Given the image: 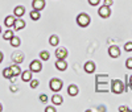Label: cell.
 <instances>
[{"mask_svg":"<svg viewBox=\"0 0 132 112\" xmlns=\"http://www.w3.org/2000/svg\"><path fill=\"white\" fill-rule=\"evenodd\" d=\"M45 112H56V108H54V107H46Z\"/></svg>","mask_w":132,"mask_h":112,"instance_id":"obj_30","label":"cell"},{"mask_svg":"<svg viewBox=\"0 0 132 112\" xmlns=\"http://www.w3.org/2000/svg\"><path fill=\"white\" fill-rule=\"evenodd\" d=\"M0 111H3V107H2V104H0Z\"/></svg>","mask_w":132,"mask_h":112,"instance_id":"obj_36","label":"cell"},{"mask_svg":"<svg viewBox=\"0 0 132 112\" xmlns=\"http://www.w3.org/2000/svg\"><path fill=\"white\" fill-rule=\"evenodd\" d=\"M24 13H25V8H24L23 5H17V7H15V9H13V15H15V17H21V16H24Z\"/></svg>","mask_w":132,"mask_h":112,"instance_id":"obj_11","label":"cell"},{"mask_svg":"<svg viewBox=\"0 0 132 112\" xmlns=\"http://www.w3.org/2000/svg\"><path fill=\"white\" fill-rule=\"evenodd\" d=\"M129 86H131V88H132V76L129 78Z\"/></svg>","mask_w":132,"mask_h":112,"instance_id":"obj_35","label":"cell"},{"mask_svg":"<svg viewBox=\"0 0 132 112\" xmlns=\"http://www.w3.org/2000/svg\"><path fill=\"white\" fill-rule=\"evenodd\" d=\"M2 61H3V53L0 51V63H2Z\"/></svg>","mask_w":132,"mask_h":112,"instance_id":"obj_34","label":"cell"},{"mask_svg":"<svg viewBox=\"0 0 132 112\" xmlns=\"http://www.w3.org/2000/svg\"><path fill=\"white\" fill-rule=\"evenodd\" d=\"M124 50L126 51H132V42H126L124 44Z\"/></svg>","mask_w":132,"mask_h":112,"instance_id":"obj_26","label":"cell"},{"mask_svg":"<svg viewBox=\"0 0 132 112\" xmlns=\"http://www.w3.org/2000/svg\"><path fill=\"white\" fill-rule=\"evenodd\" d=\"M13 28L16 29V30H20V29H23V28H25V21L23 20V19H16V21H15V24H13Z\"/></svg>","mask_w":132,"mask_h":112,"instance_id":"obj_12","label":"cell"},{"mask_svg":"<svg viewBox=\"0 0 132 112\" xmlns=\"http://www.w3.org/2000/svg\"><path fill=\"white\" fill-rule=\"evenodd\" d=\"M11 91H13V92L17 91V86H13V84H12V86H11Z\"/></svg>","mask_w":132,"mask_h":112,"instance_id":"obj_33","label":"cell"},{"mask_svg":"<svg viewBox=\"0 0 132 112\" xmlns=\"http://www.w3.org/2000/svg\"><path fill=\"white\" fill-rule=\"evenodd\" d=\"M108 54H110V57H112V58H118L119 55H120V49L119 46H110L108 48Z\"/></svg>","mask_w":132,"mask_h":112,"instance_id":"obj_7","label":"cell"},{"mask_svg":"<svg viewBox=\"0 0 132 112\" xmlns=\"http://www.w3.org/2000/svg\"><path fill=\"white\" fill-rule=\"evenodd\" d=\"M13 36H15V35H13V32L8 29V30H5V32H4V35H3V38H4V40H11V38H12Z\"/></svg>","mask_w":132,"mask_h":112,"instance_id":"obj_24","label":"cell"},{"mask_svg":"<svg viewBox=\"0 0 132 112\" xmlns=\"http://www.w3.org/2000/svg\"><path fill=\"white\" fill-rule=\"evenodd\" d=\"M29 69H30L32 73H40V71L42 70V63H41L40 61L35 59V61H32V62H30Z\"/></svg>","mask_w":132,"mask_h":112,"instance_id":"obj_5","label":"cell"},{"mask_svg":"<svg viewBox=\"0 0 132 112\" xmlns=\"http://www.w3.org/2000/svg\"><path fill=\"white\" fill-rule=\"evenodd\" d=\"M56 67L60 71H65L66 69H68V62H66L65 59H57L56 61Z\"/></svg>","mask_w":132,"mask_h":112,"instance_id":"obj_9","label":"cell"},{"mask_svg":"<svg viewBox=\"0 0 132 112\" xmlns=\"http://www.w3.org/2000/svg\"><path fill=\"white\" fill-rule=\"evenodd\" d=\"M40 102H41V103H46V102H48V95L41 94V95H40Z\"/></svg>","mask_w":132,"mask_h":112,"instance_id":"obj_27","label":"cell"},{"mask_svg":"<svg viewBox=\"0 0 132 112\" xmlns=\"http://www.w3.org/2000/svg\"><path fill=\"white\" fill-rule=\"evenodd\" d=\"M3 76L7 78V79H11V78L13 76V73H12V70H11V67H7V69L3 70Z\"/></svg>","mask_w":132,"mask_h":112,"instance_id":"obj_21","label":"cell"},{"mask_svg":"<svg viewBox=\"0 0 132 112\" xmlns=\"http://www.w3.org/2000/svg\"><path fill=\"white\" fill-rule=\"evenodd\" d=\"M111 91L114 94H122L124 91V84L122 81H119V79H115L112 81V84H111Z\"/></svg>","mask_w":132,"mask_h":112,"instance_id":"obj_2","label":"cell"},{"mask_svg":"<svg viewBox=\"0 0 132 112\" xmlns=\"http://www.w3.org/2000/svg\"><path fill=\"white\" fill-rule=\"evenodd\" d=\"M38 84H40V82H38L37 79H30V87H32V88H37Z\"/></svg>","mask_w":132,"mask_h":112,"instance_id":"obj_25","label":"cell"},{"mask_svg":"<svg viewBox=\"0 0 132 112\" xmlns=\"http://www.w3.org/2000/svg\"><path fill=\"white\" fill-rule=\"evenodd\" d=\"M21 79H23V82H30V79H32V71L29 70V71H23L21 73Z\"/></svg>","mask_w":132,"mask_h":112,"instance_id":"obj_15","label":"cell"},{"mask_svg":"<svg viewBox=\"0 0 132 112\" xmlns=\"http://www.w3.org/2000/svg\"><path fill=\"white\" fill-rule=\"evenodd\" d=\"M98 15L101 16L102 19H108L110 16H111V8H110L108 5H102L101 8L98 9Z\"/></svg>","mask_w":132,"mask_h":112,"instance_id":"obj_4","label":"cell"},{"mask_svg":"<svg viewBox=\"0 0 132 112\" xmlns=\"http://www.w3.org/2000/svg\"><path fill=\"white\" fill-rule=\"evenodd\" d=\"M9 41H11V45H12L13 48H17V46H20V38H19V37H15V36H13V37L11 38Z\"/></svg>","mask_w":132,"mask_h":112,"instance_id":"obj_23","label":"cell"},{"mask_svg":"<svg viewBox=\"0 0 132 112\" xmlns=\"http://www.w3.org/2000/svg\"><path fill=\"white\" fill-rule=\"evenodd\" d=\"M29 16H30V19H32V20H35V21L40 20V17H41V15H40V11H36V9H33L32 12L29 13Z\"/></svg>","mask_w":132,"mask_h":112,"instance_id":"obj_19","label":"cell"},{"mask_svg":"<svg viewBox=\"0 0 132 112\" xmlns=\"http://www.w3.org/2000/svg\"><path fill=\"white\" fill-rule=\"evenodd\" d=\"M104 5H112V0H104Z\"/></svg>","mask_w":132,"mask_h":112,"instance_id":"obj_31","label":"cell"},{"mask_svg":"<svg viewBox=\"0 0 132 112\" xmlns=\"http://www.w3.org/2000/svg\"><path fill=\"white\" fill-rule=\"evenodd\" d=\"M52 102H53V104H54V106H61V104H62V102H63V99H62V96H61V95H53Z\"/></svg>","mask_w":132,"mask_h":112,"instance_id":"obj_16","label":"cell"},{"mask_svg":"<svg viewBox=\"0 0 132 112\" xmlns=\"http://www.w3.org/2000/svg\"><path fill=\"white\" fill-rule=\"evenodd\" d=\"M83 69H85V71H86L87 74H93V73L95 71V63H94V62H91V61L86 62Z\"/></svg>","mask_w":132,"mask_h":112,"instance_id":"obj_10","label":"cell"},{"mask_svg":"<svg viewBox=\"0 0 132 112\" xmlns=\"http://www.w3.org/2000/svg\"><path fill=\"white\" fill-rule=\"evenodd\" d=\"M15 21H16V17L15 16H7L5 20H4V24H5V27L11 28V27H13Z\"/></svg>","mask_w":132,"mask_h":112,"instance_id":"obj_13","label":"cell"},{"mask_svg":"<svg viewBox=\"0 0 132 112\" xmlns=\"http://www.w3.org/2000/svg\"><path fill=\"white\" fill-rule=\"evenodd\" d=\"M78 87H77L75 84H70L69 86V88H68V94L70 95V96H75V95H78Z\"/></svg>","mask_w":132,"mask_h":112,"instance_id":"obj_14","label":"cell"},{"mask_svg":"<svg viewBox=\"0 0 132 112\" xmlns=\"http://www.w3.org/2000/svg\"><path fill=\"white\" fill-rule=\"evenodd\" d=\"M90 21H91V19H90V16L87 13H79L78 16H77V24H78L79 27H82V28L89 27Z\"/></svg>","mask_w":132,"mask_h":112,"instance_id":"obj_1","label":"cell"},{"mask_svg":"<svg viewBox=\"0 0 132 112\" xmlns=\"http://www.w3.org/2000/svg\"><path fill=\"white\" fill-rule=\"evenodd\" d=\"M49 87L53 92H58L62 88V81L61 79H57V78H53L49 83Z\"/></svg>","mask_w":132,"mask_h":112,"instance_id":"obj_3","label":"cell"},{"mask_svg":"<svg viewBox=\"0 0 132 112\" xmlns=\"http://www.w3.org/2000/svg\"><path fill=\"white\" fill-rule=\"evenodd\" d=\"M87 2H89L90 5H98L99 3H101V0H87Z\"/></svg>","mask_w":132,"mask_h":112,"instance_id":"obj_29","label":"cell"},{"mask_svg":"<svg viewBox=\"0 0 132 112\" xmlns=\"http://www.w3.org/2000/svg\"><path fill=\"white\" fill-rule=\"evenodd\" d=\"M119 111H124V112H129V109H128L127 107H120V108H119Z\"/></svg>","mask_w":132,"mask_h":112,"instance_id":"obj_32","label":"cell"},{"mask_svg":"<svg viewBox=\"0 0 132 112\" xmlns=\"http://www.w3.org/2000/svg\"><path fill=\"white\" fill-rule=\"evenodd\" d=\"M0 33H2V29H0Z\"/></svg>","mask_w":132,"mask_h":112,"instance_id":"obj_37","label":"cell"},{"mask_svg":"<svg viewBox=\"0 0 132 112\" xmlns=\"http://www.w3.org/2000/svg\"><path fill=\"white\" fill-rule=\"evenodd\" d=\"M40 58H41L42 61H48V59L50 58V54H49V51H46V50H42V51L40 53Z\"/></svg>","mask_w":132,"mask_h":112,"instance_id":"obj_22","label":"cell"},{"mask_svg":"<svg viewBox=\"0 0 132 112\" xmlns=\"http://www.w3.org/2000/svg\"><path fill=\"white\" fill-rule=\"evenodd\" d=\"M11 70H12V73H13V75H15V76L21 75V69H20V66H19V65H16V63L11 66Z\"/></svg>","mask_w":132,"mask_h":112,"instance_id":"obj_18","label":"cell"},{"mask_svg":"<svg viewBox=\"0 0 132 112\" xmlns=\"http://www.w3.org/2000/svg\"><path fill=\"white\" fill-rule=\"evenodd\" d=\"M126 67H127V69H129V70H132V58H128L126 61Z\"/></svg>","mask_w":132,"mask_h":112,"instance_id":"obj_28","label":"cell"},{"mask_svg":"<svg viewBox=\"0 0 132 112\" xmlns=\"http://www.w3.org/2000/svg\"><path fill=\"white\" fill-rule=\"evenodd\" d=\"M32 7L36 11H42L44 8H45V0H33Z\"/></svg>","mask_w":132,"mask_h":112,"instance_id":"obj_6","label":"cell"},{"mask_svg":"<svg viewBox=\"0 0 132 112\" xmlns=\"http://www.w3.org/2000/svg\"><path fill=\"white\" fill-rule=\"evenodd\" d=\"M12 59L15 61V63H21V62H23V59H24V55L21 54V53H16V54L12 55Z\"/></svg>","mask_w":132,"mask_h":112,"instance_id":"obj_17","label":"cell"},{"mask_svg":"<svg viewBox=\"0 0 132 112\" xmlns=\"http://www.w3.org/2000/svg\"><path fill=\"white\" fill-rule=\"evenodd\" d=\"M56 57H57V59H66V57H68V50L65 48H58L56 50Z\"/></svg>","mask_w":132,"mask_h":112,"instance_id":"obj_8","label":"cell"},{"mask_svg":"<svg viewBox=\"0 0 132 112\" xmlns=\"http://www.w3.org/2000/svg\"><path fill=\"white\" fill-rule=\"evenodd\" d=\"M58 42H60V38H58V36H56V35L50 36V38H49V44L52 45V46H57V45H58Z\"/></svg>","mask_w":132,"mask_h":112,"instance_id":"obj_20","label":"cell"}]
</instances>
